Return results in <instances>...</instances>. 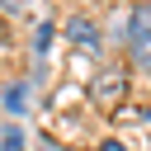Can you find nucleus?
<instances>
[{"instance_id":"nucleus-1","label":"nucleus","mask_w":151,"mask_h":151,"mask_svg":"<svg viewBox=\"0 0 151 151\" xmlns=\"http://www.w3.org/2000/svg\"><path fill=\"white\" fill-rule=\"evenodd\" d=\"M66 42H76V47H99V28H94V19L71 14V19H66Z\"/></svg>"},{"instance_id":"nucleus-2","label":"nucleus","mask_w":151,"mask_h":151,"mask_svg":"<svg viewBox=\"0 0 151 151\" xmlns=\"http://www.w3.org/2000/svg\"><path fill=\"white\" fill-rule=\"evenodd\" d=\"M123 94H127V80H123L118 71H104V76H94V99H99V104H109V109H113Z\"/></svg>"},{"instance_id":"nucleus-3","label":"nucleus","mask_w":151,"mask_h":151,"mask_svg":"<svg viewBox=\"0 0 151 151\" xmlns=\"http://www.w3.org/2000/svg\"><path fill=\"white\" fill-rule=\"evenodd\" d=\"M127 57H132L137 66H146V71H151V33L127 28Z\"/></svg>"},{"instance_id":"nucleus-4","label":"nucleus","mask_w":151,"mask_h":151,"mask_svg":"<svg viewBox=\"0 0 151 151\" xmlns=\"http://www.w3.org/2000/svg\"><path fill=\"white\" fill-rule=\"evenodd\" d=\"M127 28H137V33H151V0L132 9V24H127Z\"/></svg>"},{"instance_id":"nucleus-5","label":"nucleus","mask_w":151,"mask_h":151,"mask_svg":"<svg viewBox=\"0 0 151 151\" xmlns=\"http://www.w3.org/2000/svg\"><path fill=\"white\" fill-rule=\"evenodd\" d=\"M5 104H9V109H14V113H19V109H24V80H19V85H9V90H5Z\"/></svg>"},{"instance_id":"nucleus-6","label":"nucleus","mask_w":151,"mask_h":151,"mask_svg":"<svg viewBox=\"0 0 151 151\" xmlns=\"http://www.w3.org/2000/svg\"><path fill=\"white\" fill-rule=\"evenodd\" d=\"M33 38H38L33 47H38V52H47V42H52V24H38V33H33Z\"/></svg>"},{"instance_id":"nucleus-7","label":"nucleus","mask_w":151,"mask_h":151,"mask_svg":"<svg viewBox=\"0 0 151 151\" xmlns=\"http://www.w3.org/2000/svg\"><path fill=\"white\" fill-rule=\"evenodd\" d=\"M99 151H127V146H123V142H118V137H109V142H104V146H99Z\"/></svg>"},{"instance_id":"nucleus-8","label":"nucleus","mask_w":151,"mask_h":151,"mask_svg":"<svg viewBox=\"0 0 151 151\" xmlns=\"http://www.w3.org/2000/svg\"><path fill=\"white\" fill-rule=\"evenodd\" d=\"M5 146H9V127H0V151H5Z\"/></svg>"},{"instance_id":"nucleus-9","label":"nucleus","mask_w":151,"mask_h":151,"mask_svg":"<svg viewBox=\"0 0 151 151\" xmlns=\"http://www.w3.org/2000/svg\"><path fill=\"white\" fill-rule=\"evenodd\" d=\"M0 5H5V9H24V5H19V0H0Z\"/></svg>"}]
</instances>
